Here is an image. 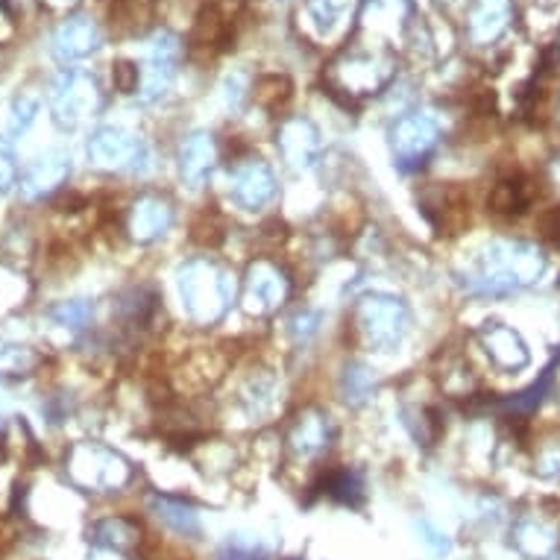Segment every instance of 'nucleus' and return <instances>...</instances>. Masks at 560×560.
Here are the masks:
<instances>
[{
	"instance_id": "49",
	"label": "nucleus",
	"mask_w": 560,
	"mask_h": 560,
	"mask_svg": "<svg viewBox=\"0 0 560 560\" xmlns=\"http://www.w3.org/2000/svg\"><path fill=\"white\" fill-rule=\"evenodd\" d=\"M549 560H560V551H558V555H551V558Z\"/></svg>"
},
{
	"instance_id": "17",
	"label": "nucleus",
	"mask_w": 560,
	"mask_h": 560,
	"mask_svg": "<svg viewBox=\"0 0 560 560\" xmlns=\"http://www.w3.org/2000/svg\"><path fill=\"white\" fill-rule=\"evenodd\" d=\"M413 19H417V10L411 0H364L359 15L361 33L382 45H385V38H399V45H402Z\"/></svg>"
},
{
	"instance_id": "34",
	"label": "nucleus",
	"mask_w": 560,
	"mask_h": 560,
	"mask_svg": "<svg viewBox=\"0 0 560 560\" xmlns=\"http://www.w3.org/2000/svg\"><path fill=\"white\" fill-rule=\"evenodd\" d=\"M402 423L405 429H408V434H411L420 446H434L443 432V423L441 417H438V411H434V408H425V405H405Z\"/></svg>"
},
{
	"instance_id": "30",
	"label": "nucleus",
	"mask_w": 560,
	"mask_h": 560,
	"mask_svg": "<svg viewBox=\"0 0 560 560\" xmlns=\"http://www.w3.org/2000/svg\"><path fill=\"white\" fill-rule=\"evenodd\" d=\"M42 364H45V355L36 347L19 343V340H0V376H33Z\"/></svg>"
},
{
	"instance_id": "35",
	"label": "nucleus",
	"mask_w": 560,
	"mask_h": 560,
	"mask_svg": "<svg viewBox=\"0 0 560 560\" xmlns=\"http://www.w3.org/2000/svg\"><path fill=\"white\" fill-rule=\"evenodd\" d=\"M291 80L285 74H265L258 77L253 83V101L261 106V109H279L285 106L288 97H291Z\"/></svg>"
},
{
	"instance_id": "13",
	"label": "nucleus",
	"mask_w": 560,
	"mask_h": 560,
	"mask_svg": "<svg viewBox=\"0 0 560 560\" xmlns=\"http://www.w3.org/2000/svg\"><path fill=\"white\" fill-rule=\"evenodd\" d=\"M176 221L174 212V202L167 194L159 191H144L138 194L132 206L127 209V235L129 241H136V244H156L159 238H165L171 226Z\"/></svg>"
},
{
	"instance_id": "5",
	"label": "nucleus",
	"mask_w": 560,
	"mask_h": 560,
	"mask_svg": "<svg viewBox=\"0 0 560 560\" xmlns=\"http://www.w3.org/2000/svg\"><path fill=\"white\" fill-rule=\"evenodd\" d=\"M65 476L77 490L109 497V493H120L132 481L136 469L120 452L109 450L103 443L83 441L74 443L65 455Z\"/></svg>"
},
{
	"instance_id": "14",
	"label": "nucleus",
	"mask_w": 560,
	"mask_h": 560,
	"mask_svg": "<svg viewBox=\"0 0 560 560\" xmlns=\"http://www.w3.org/2000/svg\"><path fill=\"white\" fill-rule=\"evenodd\" d=\"M276 150L294 174L312 171L320 159V129L303 115H291L276 129Z\"/></svg>"
},
{
	"instance_id": "10",
	"label": "nucleus",
	"mask_w": 560,
	"mask_h": 560,
	"mask_svg": "<svg viewBox=\"0 0 560 560\" xmlns=\"http://www.w3.org/2000/svg\"><path fill=\"white\" fill-rule=\"evenodd\" d=\"M183 59V42L171 30H159L150 38L148 59L141 65V83H138V97L141 103L162 101L176 80V68Z\"/></svg>"
},
{
	"instance_id": "44",
	"label": "nucleus",
	"mask_w": 560,
	"mask_h": 560,
	"mask_svg": "<svg viewBox=\"0 0 560 560\" xmlns=\"http://www.w3.org/2000/svg\"><path fill=\"white\" fill-rule=\"evenodd\" d=\"M15 183H19V162L10 144L0 138V191H10Z\"/></svg>"
},
{
	"instance_id": "51",
	"label": "nucleus",
	"mask_w": 560,
	"mask_h": 560,
	"mask_svg": "<svg viewBox=\"0 0 560 560\" xmlns=\"http://www.w3.org/2000/svg\"><path fill=\"white\" fill-rule=\"evenodd\" d=\"M558 54H560V42H558Z\"/></svg>"
},
{
	"instance_id": "26",
	"label": "nucleus",
	"mask_w": 560,
	"mask_h": 560,
	"mask_svg": "<svg viewBox=\"0 0 560 560\" xmlns=\"http://www.w3.org/2000/svg\"><path fill=\"white\" fill-rule=\"evenodd\" d=\"M420 206H423L425 218L438 230L446 232V235H452V230H458L464 218H467L460 194L455 188H450V185H432V188H425L423 197H420Z\"/></svg>"
},
{
	"instance_id": "22",
	"label": "nucleus",
	"mask_w": 560,
	"mask_h": 560,
	"mask_svg": "<svg viewBox=\"0 0 560 560\" xmlns=\"http://www.w3.org/2000/svg\"><path fill=\"white\" fill-rule=\"evenodd\" d=\"M103 45V33L97 27V21L89 15H71L65 19L54 33V54L62 62H77L92 56L97 47Z\"/></svg>"
},
{
	"instance_id": "43",
	"label": "nucleus",
	"mask_w": 560,
	"mask_h": 560,
	"mask_svg": "<svg viewBox=\"0 0 560 560\" xmlns=\"http://www.w3.org/2000/svg\"><path fill=\"white\" fill-rule=\"evenodd\" d=\"M112 80H115V89L124 94H138V83H141V68L132 62H115L112 65Z\"/></svg>"
},
{
	"instance_id": "23",
	"label": "nucleus",
	"mask_w": 560,
	"mask_h": 560,
	"mask_svg": "<svg viewBox=\"0 0 560 560\" xmlns=\"http://www.w3.org/2000/svg\"><path fill=\"white\" fill-rule=\"evenodd\" d=\"M89 540L101 549L115 551V555H129L141 546L144 532L136 516H103L89 528Z\"/></svg>"
},
{
	"instance_id": "1",
	"label": "nucleus",
	"mask_w": 560,
	"mask_h": 560,
	"mask_svg": "<svg viewBox=\"0 0 560 560\" xmlns=\"http://www.w3.org/2000/svg\"><path fill=\"white\" fill-rule=\"evenodd\" d=\"M546 273V253L534 241L497 238L478 249L458 270V285L469 296L502 300L540 282Z\"/></svg>"
},
{
	"instance_id": "7",
	"label": "nucleus",
	"mask_w": 560,
	"mask_h": 560,
	"mask_svg": "<svg viewBox=\"0 0 560 560\" xmlns=\"http://www.w3.org/2000/svg\"><path fill=\"white\" fill-rule=\"evenodd\" d=\"M441 144V124L429 112H405L390 127V153L394 165L405 174L420 171Z\"/></svg>"
},
{
	"instance_id": "42",
	"label": "nucleus",
	"mask_w": 560,
	"mask_h": 560,
	"mask_svg": "<svg viewBox=\"0 0 560 560\" xmlns=\"http://www.w3.org/2000/svg\"><path fill=\"white\" fill-rule=\"evenodd\" d=\"M38 115V97H30V94H21L19 101L12 103V118H10V132L12 136H21L24 129L36 120Z\"/></svg>"
},
{
	"instance_id": "37",
	"label": "nucleus",
	"mask_w": 560,
	"mask_h": 560,
	"mask_svg": "<svg viewBox=\"0 0 560 560\" xmlns=\"http://www.w3.org/2000/svg\"><path fill=\"white\" fill-rule=\"evenodd\" d=\"M112 19L120 30L138 33V30L148 27V21L153 19V0H115Z\"/></svg>"
},
{
	"instance_id": "6",
	"label": "nucleus",
	"mask_w": 560,
	"mask_h": 560,
	"mask_svg": "<svg viewBox=\"0 0 560 560\" xmlns=\"http://www.w3.org/2000/svg\"><path fill=\"white\" fill-rule=\"evenodd\" d=\"M294 279L273 258H253L244 270L241 305L249 317H273L291 300Z\"/></svg>"
},
{
	"instance_id": "46",
	"label": "nucleus",
	"mask_w": 560,
	"mask_h": 560,
	"mask_svg": "<svg viewBox=\"0 0 560 560\" xmlns=\"http://www.w3.org/2000/svg\"><path fill=\"white\" fill-rule=\"evenodd\" d=\"M15 38V15H12L10 3L0 0V45H7Z\"/></svg>"
},
{
	"instance_id": "15",
	"label": "nucleus",
	"mask_w": 560,
	"mask_h": 560,
	"mask_svg": "<svg viewBox=\"0 0 560 560\" xmlns=\"http://www.w3.org/2000/svg\"><path fill=\"white\" fill-rule=\"evenodd\" d=\"M218 162H221V148H218V138L209 129H194L183 138L179 153H176V167H179V179L191 191H200L209 185Z\"/></svg>"
},
{
	"instance_id": "28",
	"label": "nucleus",
	"mask_w": 560,
	"mask_h": 560,
	"mask_svg": "<svg viewBox=\"0 0 560 560\" xmlns=\"http://www.w3.org/2000/svg\"><path fill=\"white\" fill-rule=\"evenodd\" d=\"M376 387L378 376L370 364H364V361H347L343 364V373H340V396H343V402L352 405V408H361V405L373 399Z\"/></svg>"
},
{
	"instance_id": "36",
	"label": "nucleus",
	"mask_w": 560,
	"mask_h": 560,
	"mask_svg": "<svg viewBox=\"0 0 560 560\" xmlns=\"http://www.w3.org/2000/svg\"><path fill=\"white\" fill-rule=\"evenodd\" d=\"M218 560H270V551L258 537L249 534H230L218 549Z\"/></svg>"
},
{
	"instance_id": "2",
	"label": "nucleus",
	"mask_w": 560,
	"mask_h": 560,
	"mask_svg": "<svg viewBox=\"0 0 560 560\" xmlns=\"http://www.w3.org/2000/svg\"><path fill=\"white\" fill-rule=\"evenodd\" d=\"M396 54L382 42L359 38L340 47L335 59L326 65L323 83L335 97L347 103H361L376 97L396 80Z\"/></svg>"
},
{
	"instance_id": "12",
	"label": "nucleus",
	"mask_w": 560,
	"mask_h": 560,
	"mask_svg": "<svg viewBox=\"0 0 560 560\" xmlns=\"http://www.w3.org/2000/svg\"><path fill=\"white\" fill-rule=\"evenodd\" d=\"M279 194L273 167L258 156H241L230 167V197L244 212H261Z\"/></svg>"
},
{
	"instance_id": "48",
	"label": "nucleus",
	"mask_w": 560,
	"mask_h": 560,
	"mask_svg": "<svg viewBox=\"0 0 560 560\" xmlns=\"http://www.w3.org/2000/svg\"><path fill=\"white\" fill-rule=\"evenodd\" d=\"M3 441H7V423L0 420V450H3Z\"/></svg>"
},
{
	"instance_id": "40",
	"label": "nucleus",
	"mask_w": 560,
	"mask_h": 560,
	"mask_svg": "<svg viewBox=\"0 0 560 560\" xmlns=\"http://www.w3.org/2000/svg\"><path fill=\"white\" fill-rule=\"evenodd\" d=\"M288 326H291V335H294L296 343H308L320 331L323 312H317V308H300L296 314H291Z\"/></svg>"
},
{
	"instance_id": "16",
	"label": "nucleus",
	"mask_w": 560,
	"mask_h": 560,
	"mask_svg": "<svg viewBox=\"0 0 560 560\" xmlns=\"http://www.w3.org/2000/svg\"><path fill=\"white\" fill-rule=\"evenodd\" d=\"M516 19L514 0H472L464 15V36L472 47H493Z\"/></svg>"
},
{
	"instance_id": "32",
	"label": "nucleus",
	"mask_w": 560,
	"mask_h": 560,
	"mask_svg": "<svg viewBox=\"0 0 560 560\" xmlns=\"http://www.w3.org/2000/svg\"><path fill=\"white\" fill-rule=\"evenodd\" d=\"M532 183L523 179V176H511V179H502L493 188V194H490V209L497 214H523L532 206Z\"/></svg>"
},
{
	"instance_id": "31",
	"label": "nucleus",
	"mask_w": 560,
	"mask_h": 560,
	"mask_svg": "<svg viewBox=\"0 0 560 560\" xmlns=\"http://www.w3.org/2000/svg\"><path fill=\"white\" fill-rule=\"evenodd\" d=\"M555 370H558V361L542 370L540 378H537L534 385H528V387H525V390H520V394H516V396H511V399H502V402H497L499 411H505L508 417H516V420H520V417H528V413L537 411L542 399L549 396L551 382H555Z\"/></svg>"
},
{
	"instance_id": "25",
	"label": "nucleus",
	"mask_w": 560,
	"mask_h": 560,
	"mask_svg": "<svg viewBox=\"0 0 560 560\" xmlns=\"http://www.w3.org/2000/svg\"><path fill=\"white\" fill-rule=\"evenodd\" d=\"M112 312H115L124 331H144L159 312V294L144 285L127 288L118 296V303L112 305Z\"/></svg>"
},
{
	"instance_id": "18",
	"label": "nucleus",
	"mask_w": 560,
	"mask_h": 560,
	"mask_svg": "<svg viewBox=\"0 0 560 560\" xmlns=\"http://www.w3.org/2000/svg\"><path fill=\"white\" fill-rule=\"evenodd\" d=\"M478 347L485 349L487 361L502 373H520L532 364V352L523 335L505 323H485L476 335Z\"/></svg>"
},
{
	"instance_id": "29",
	"label": "nucleus",
	"mask_w": 560,
	"mask_h": 560,
	"mask_svg": "<svg viewBox=\"0 0 560 560\" xmlns=\"http://www.w3.org/2000/svg\"><path fill=\"white\" fill-rule=\"evenodd\" d=\"M355 7V0H305L303 21L317 38H326L338 27L343 15Z\"/></svg>"
},
{
	"instance_id": "33",
	"label": "nucleus",
	"mask_w": 560,
	"mask_h": 560,
	"mask_svg": "<svg viewBox=\"0 0 560 560\" xmlns=\"http://www.w3.org/2000/svg\"><path fill=\"white\" fill-rule=\"evenodd\" d=\"M438 382H441L443 394L452 396V399H472L476 396V376L460 355L443 359Z\"/></svg>"
},
{
	"instance_id": "8",
	"label": "nucleus",
	"mask_w": 560,
	"mask_h": 560,
	"mask_svg": "<svg viewBox=\"0 0 560 560\" xmlns=\"http://www.w3.org/2000/svg\"><path fill=\"white\" fill-rule=\"evenodd\" d=\"M101 85L92 74L83 71H65L56 77L50 89V112L59 127L77 129L83 120H89L101 109Z\"/></svg>"
},
{
	"instance_id": "19",
	"label": "nucleus",
	"mask_w": 560,
	"mask_h": 560,
	"mask_svg": "<svg viewBox=\"0 0 560 560\" xmlns=\"http://www.w3.org/2000/svg\"><path fill=\"white\" fill-rule=\"evenodd\" d=\"M279 396H282L279 376H276L273 370L256 368L241 378L238 390H235V402H238L241 413L247 420H267L276 411Z\"/></svg>"
},
{
	"instance_id": "27",
	"label": "nucleus",
	"mask_w": 560,
	"mask_h": 560,
	"mask_svg": "<svg viewBox=\"0 0 560 560\" xmlns=\"http://www.w3.org/2000/svg\"><path fill=\"white\" fill-rule=\"evenodd\" d=\"M320 490L329 499H335V502L349 508L364 505V499H368V481H364V472L352 467H340L326 472L320 481Z\"/></svg>"
},
{
	"instance_id": "11",
	"label": "nucleus",
	"mask_w": 560,
	"mask_h": 560,
	"mask_svg": "<svg viewBox=\"0 0 560 560\" xmlns=\"http://www.w3.org/2000/svg\"><path fill=\"white\" fill-rule=\"evenodd\" d=\"M89 159L94 167L120 174V171H141L148 165V148L141 136L127 127H101L89 141Z\"/></svg>"
},
{
	"instance_id": "47",
	"label": "nucleus",
	"mask_w": 560,
	"mask_h": 560,
	"mask_svg": "<svg viewBox=\"0 0 560 560\" xmlns=\"http://www.w3.org/2000/svg\"><path fill=\"white\" fill-rule=\"evenodd\" d=\"M50 7H56V10H62V7H71V3H77V0H47Z\"/></svg>"
},
{
	"instance_id": "38",
	"label": "nucleus",
	"mask_w": 560,
	"mask_h": 560,
	"mask_svg": "<svg viewBox=\"0 0 560 560\" xmlns=\"http://www.w3.org/2000/svg\"><path fill=\"white\" fill-rule=\"evenodd\" d=\"M47 320L62 326V329L80 331L89 326L92 320V303L89 300H65V303H56L50 312H47Z\"/></svg>"
},
{
	"instance_id": "50",
	"label": "nucleus",
	"mask_w": 560,
	"mask_h": 560,
	"mask_svg": "<svg viewBox=\"0 0 560 560\" xmlns=\"http://www.w3.org/2000/svg\"><path fill=\"white\" fill-rule=\"evenodd\" d=\"M288 560H303V558H288Z\"/></svg>"
},
{
	"instance_id": "45",
	"label": "nucleus",
	"mask_w": 560,
	"mask_h": 560,
	"mask_svg": "<svg viewBox=\"0 0 560 560\" xmlns=\"http://www.w3.org/2000/svg\"><path fill=\"white\" fill-rule=\"evenodd\" d=\"M417 532H420L423 542L434 551V555H450L452 546H450V540H446V534L438 532V528H434L429 520H417Z\"/></svg>"
},
{
	"instance_id": "4",
	"label": "nucleus",
	"mask_w": 560,
	"mask_h": 560,
	"mask_svg": "<svg viewBox=\"0 0 560 560\" xmlns=\"http://www.w3.org/2000/svg\"><path fill=\"white\" fill-rule=\"evenodd\" d=\"M411 305L402 296L373 291L355 300L349 314V329L370 352H394L411 331Z\"/></svg>"
},
{
	"instance_id": "21",
	"label": "nucleus",
	"mask_w": 560,
	"mask_h": 560,
	"mask_svg": "<svg viewBox=\"0 0 560 560\" xmlns=\"http://www.w3.org/2000/svg\"><path fill=\"white\" fill-rule=\"evenodd\" d=\"M514 546L528 560H549L560 549V525L546 514H520L514 523Z\"/></svg>"
},
{
	"instance_id": "24",
	"label": "nucleus",
	"mask_w": 560,
	"mask_h": 560,
	"mask_svg": "<svg viewBox=\"0 0 560 560\" xmlns=\"http://www.w3.org/2000/svg\"><path fill=\"white\" fill-rule=\"evenodd\" d=\"M148 511L165 525L167 532L179 534V537H191L194 540V537L202 534L200 514H197V508L188 499L167 497V493H150Z\"/></svg>"
},
{
	"instance_id": "3",
	"label": "nucleus",
	"mask_w": 560,
	"mask_h": 560,
	"mask_svg": "<svg viewBox=\"0 0 560 560\" xmlns=\"http://www.w3.org/2000/svg\"><path fill=\"white\" fill-rule=\"evenodd\" d=\"M176 294L185 317L194 326L209 329L221 323L235 303V276L230 267L209 256L188 258L176 270Z\"/></svg>"
},
{
	"instance_id": "39",
	"label": "nucleus",
	"mask_w": 560,
	"mask_h": 560,
	"mask_svg": "<svg viewBox=\"0 0 560 560\" xmlns=\"http://www.w3.org/2000/svg\"><path fill=\"white\" fill-rule=\"evenodd\" d=\"M223 101L230 112H244V106L253 101V83L244 71H235L223 80Z\"/></svg>"
},
{
	"instance_id": "9",
	"label": "nucleus",
	"mask_w": 560,
	"mask_h": 560,
	"mask_svg": "<svg viewBox=\"0 0 560 560\" xmlns=\"http://www.w3.org/2000/svg\"><path fill=\"white\" fill-rule=\"evenodd\" d=\"M331 441H335V425H331L329 411L320 405H303L288 420L282 443H285L288 458L296 464H312L331 450Z\"/></svg>"
},
{
	"instance_id": "41",
	"label": "nucleus",
	"mask_w": 560,
	"mask_h": 560,
	"mask_svg": "<svg viewBox=\"0 0 560 560\" xmlns=\"http://www.w3.org/2000/svg\"><path fill=\"white\" fill-rule=\"evenodd\" d=\"M534 469H537V476H542V478L560 476V441L558 438H551V441H546L537 446V452H534Z\"/></svg>"
},
{
	"instance_id": "20",
	"label": "nucleus",
	"mask_w": 560,
	"mask_h": 560,
	"mask_svg": "<svg viewBox=\"0 0 560 560\" xmlns=\"http://www.w3.org/2000/svg\"><path fill=\"white\" fill-rule=\"evenodd\" d=\"M71 174V156L65 150H47L36 162H30L21 174V194L24 200H45L65 185Z\"/></svg>"
}]
</instances>
